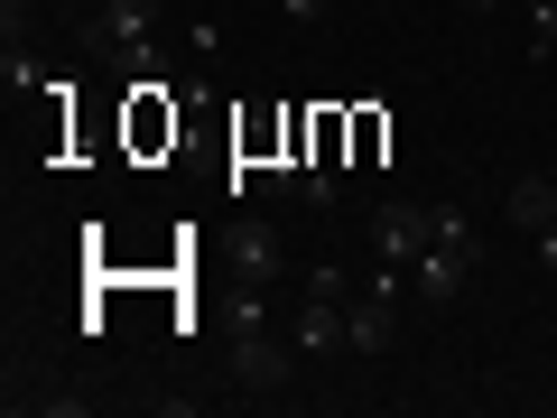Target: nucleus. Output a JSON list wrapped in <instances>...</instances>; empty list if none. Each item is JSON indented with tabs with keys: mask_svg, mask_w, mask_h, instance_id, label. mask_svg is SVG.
Masks as SVG:
<instances>
[{
	"mask_svg": "<svg viewBox=\"0 0 557 418\" xmlns=\"http://www.w3.org/2000/svg\"><path fill=\"white\" fill-rule=\"evenodd\" d=\"M288 344H298L307 362H325V354H344V298H307V317L288 325Z\"/></svg>",
	"mask_w": 557,
	"mask_h": 418,
	"instance_id": "0eeeda50",
	"label": "nucleus"
},
{
	"mask_svg": "<svg viewBox=\"0 0 557 418\" xmlns=\"http://www.w3.org/2000/svg\"><path fill=\"white\" fill-rule=\"evenodd\" d=\"M465 270H474V251H446V242H428V251L409 260V298H428V307H446L465 288Z\"/></svg>",
	"mask_w": 557,
	"mask_h": 418,
	"instance_id": "7ed1b4c3",
	"label": "nucleus"
},
{
	"mask_svg": "<svg viewBox=\"0 0 557 418\" xmlns=\"http://www.w3.org/2000/svg\"><path fill=\"white\" fill-rule=\"evenodd\" d=\"M298 196H307V205H317V214H335V168H325V159H317V168H307V177H298Z\"/></svg>",
	"mask_w": 557,
	"mask_h": 418,
	"instance_id": "9b49d317",
	"label": "nucleus"
},
{
	"mask_svg": "<svg viewBox=\"0 0 557 418\" xmlns=\"http://www.w3.org/2000/svg\"><path fill=\"white\" fill-rule=\"evenodd\" d=\"M233 260H242V279H251V288H260V279H278V233L251 214V223L233 233Z\"/></svg>",
	"mask_w": 557,
	"mask_h": 418,
	"instance_id": "6e6552de",
	"label": "nucleus"
},
{
	"mask_svg": "<svg viewBox=\"0 0 557 418\" xmlns=\"http://www.w3.org/2000/svg\"><path fill=\"white\" fill-rule=\"evenodd\" d=\"M428 242H437V233H428V205L391 196V205H381V214H372V251H381V260H399V270H409V260L428 251Z\"/></svg>",
	"mask_w": 557,
	"mask_h": 418,
	"instance_id": "f03ea898",
	"label": "nucleus"
},
{
	"mask_svg": "<svg viewBox=\"0 0 557 418\" xmlns=\"http://www.w3.org/2000/svg\"><path fill=\"white\" fill-rule=\"evenodd\" d=\"M428 233H437L446 251H483V242H474V223H465V205H428Z\"/></svg>",
	"mask_w": 557,
	"mask_h": 418,
	"instance_id": "1a4fd4ad",
	"label": "nucleus"
},
{
	"mask_svg": "<svg viewBox=\"0 0 557 418\" xmlns=\"http://www.w3.org/2000/svg\"><path fill=\"white\" fill-rule=\"evenodd\" d=\"M298 344H278L270 325H233V381L242 399H288V372H298Z\"/></svg>",
	"mask_w": 557,
	"mask_h": 418,
	"instance_id": "f257e3e1",
	"label": "nucleus"
},
{
	"mask_svg": "<svg viewBox=\"0 0 557 418\" xmlns=\"http://www.w3.org/2000/svg\"><path fill=\"white\" fill-rule=\"evenodd\" d=\"M307 298H354V279H344L335 260H317V270H307Z\"/></svg>",
	"mask_w": 557,
	"mask_h": 418,
	"instance_id": "f8f14e48",
	"label": "nucleus"
},
{
	"mask_svg": "<svg viewBox=\"0 0 557 418\" xmlns=\"http://www.w3.org/2000/svg\"><path fill=\"white\" fill-rule=\"evenodd\" d=\"M456 10H465V20H483V10H502V0H456Z\"/></svg>",
	"mask_w": 557,
	"mask_h": 418,
	"instance_id": "f3484780",
	"label": "nucleus"
},
{
	"mask_svg": "<svg viewBox=\"0 0 557 418\" xmlns=\"http://www.w3.org/2000/svg\"><path fill=\"white\" fill-rule=\"evenodd\" d=\"M391 335H399L391 298H372V288H354V298H344V354H391Z\"/></svg>",
	"mask_w": 557,
	"mask_h": 418,
	"instance_id": "20e7f679",
	"label": "nucleus"
},
{
	"mask_svg": "<svg viewBox=\"0 0 557 418\" xmlns=\"http://www.w3.org/2000/svg\"><path fill=\"white\" fill-rule=\"evenodd\" d=\"M0 84H10V94H38V65H28L20 47H10V57H0Z\"/></svg>",
	"mask_w": 557,
	"mask_h": 418,
	"instance_id": "ddd939ff",
	"label": "nucleus"
},
{
	"mask_svg": "<svg viewBox=\"0 0 557 418\" xmlns=\"http://www.w3.org/2000/svg\"><path fill=\"white\" fill-rule=\"evenodd\" d=\"M288 20H325V0H288Z\"/></svg>",
	"mask_w": 557,
	"mask_h": 418,
	"instance_id": "dca6fc26",
	"label": "nucleus"
},
{
	"mask_svg": "<svg viewBox=\"0 0 557 418\" xmlns=\"http://www.w3.org/2000/svg\"><path fill=\"white\" fill-rule=\"evenodd\" d=\"M94 20H102V38H112L121 57H131V47H149V38H159V20H168V10H159V0H102Z\"/></svg>",
	"mask_w": 557,
	"mask_h": 418,
	"instance_id": "423d86ee",
	"label": "nucleus"
},
{
	"mask_svg": "<svg viewBox=\"0 0 557 418\" xmlns=\"http://www.w3.org/2000/svg\"><path fill=\"white\" fill-rule=\"evenodd\" d=\"M325 10H344V0H325Z\"/></svg>",
	"mask_w": 557,
	"mask_h": 418,
	"instance_id": "a211bd4d",
	"label": "nucleus"
},
{
	"mask_svg": "<svg viewBox=\"0 0 557 418\" xmlns=\"http://www.w3.org/2000/svg\"><path fill=\"white\" fill-rule=\"evenodd\" d=\"M502 214H511V233H548V223H557V177H539V168L511 177V186H502Z\"/></svg>",
	"mask_w": 557,
	"mask_h": 418,
	"instance_id": "39448f33",
	"label": "nucleus"
},
{
	"mask_svg": "<svg viewBox=\"0 0 557 418\" xmlns=\"http://www.w3.org/2000/svg\"><path fill=\"white\" fill-rule=\"evenodd\" d=\"M530 57H539V65L557 57V0H530Z\"/></svg>",
	"mask_w": 557,
	"mask_h": 418,
	"instance_id": "9d476101",
	"label": "nucleus"
},
{
	"mask_svg": "<svg viewBox=\"0 0 557 418\" xmlns=\"http://www.w3.org/2000/svg\"><path fill=\"white\" fill-rule=\"evenodd\" d=\"M0 10H10V28H20V20H38V10H47V0H0Z\"/></svg>",
	"mask_w": 557,
	"mask_h": 418,
	"instance_id": "2eb2a0df",
	"label": "nucleus"
},
{
	"mask_svg": "<svg viewBox=\"0 0 557 418\" xmlns=\"http://www.w3.org/2000/svg\"><path fill=\"white\" fill-rule=\"evenodd\" d=\"M530 242H539V270L557 279V223H548V233H530Z\"/></svg>",
	"mask_w": 557,
	"mask_h": 418,
	"instance_id": "4468645a",
	"label": "nucleus"
}]
</instances>
